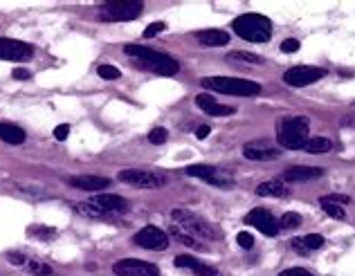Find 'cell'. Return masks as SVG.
<instances>
[{
	"mask_svg": "<svg viewBox=\"0 0 355 276\" xmlns=\"http://www.w3.org/2000/svg\"><path fill=\"white\" fill-rule=\"evenodd\" d=\"M124 54L130 56V59H133L135 63H139L142 68L160 74V77H175L180 70L175 59H171V56L162 54V52H157V50H151V47H146V45H137V43L124 45Z\"/></svg>",
	"mask_w": 355,
	"mask_h": 276,
	"instance_id": "cell-1",
	"label": "cell"
},
{
	"mask_svg": "<svg viewBox=\"0 0 355 276\" xmlns=\"http://www.w3.org/2000/svg\"><path fill=\"white\" fill-rule=\"evenodd\" d=\"M234 32L250 43H265L272 36V23L263 14H243L234 20Z\"/></svg>",
	"mask_w": 355,
	"mask_h": 276,
	"instance_id": "cell-2",
	"label": "cell"
},
{
	"mask_svg": "<svg viewBox=\"0 0 355 276\" xmlns=\"http://www.w3.org/2000/svg\"><path fill=\"white\" fill-rule=\"evenodd\" d=\"M202 88L211 92H220V95H232V97H256L261 92V86L256 81H247V79H232V77H207L202 79Z\"/></svg>",
	"mask_w": 355,
	"mask_h": 276,
	"instance_id": "cell-3",
	"label": "cell"
},
{
	"mask_svg": "<svg viewBox=\"0 0 355 276\" xmlns=\"http://www.w3.org/2000/svg\"><path fill=\"white\" fill-rule=\"evenodd\" d=\"M308 133H310V124L306 117H290L281 124L277 133V141L279 146L288 150H299L306 146L308 141Z\"/></svg>",
	"mask_w": 355,
	"mask_h": 276,
	"instance_id": "cell-4",
	"label": "cell"
},
{
	"mask_svg": "<svg viewBox=\"0 0 355 276\" xmlns=\"http://www.w3.org/2000/svg\"><path fill=\"white\" fill-rule=\"evenodd\" d=\"M171 218H173L178 225H182L189 236H193V238H198V240H220L223 238L220 231L216 229L214 225H209L207 220L193 216L187 209H173V211H171Z\"/></svg>",
	"mask_w": 355,
	"mask_h": 276,
	"instance_id": "cell-5",
	"label": "cell"
},
{
	"mask_svg": "<svg viewBox=\"0 0 355 276\" xmlns=\"http://www.w3.org/2000/svg\"><path fill=\"white\" fill-rule=\"evenodd\" d=\"M144 5L137 0H110L99 7V18L110 20V23H121V20H135L142 16Z\"/></svg>",
	"mask_w": 355,
	"mask_h": 276,
	"instance_id": "cell-6",
	"label": "cell"
},
{
	"mask_svg": "<svg viewBox=\"0 0 355 276\" xmlns=\"http://www.w3.org/2000/svg\"><path fill=\"white\" fill-rule=\"evenodd\" d=\"M117 180L124 184L137 186V189H162L166 186V175L153 171H142V168H126L117 173Z\"/></svg>",
	"mask_w": 355,
	"mask_h": 276,
	"instance_id": "cell-7",
	"label": "cell"
},
{
	"mask_svg": "<svg viewBox=\"0 0 355 276\" xmlns=\"http://www.w3.org/2000/svg\"><path fill=\"white\" fill-rule=\"evenodd\" d=\"M326 77V70L324 68H315V65H295L283 74V81L292 88H304L310 83H317L319 79Z\"/></svg>",
	"mask_w": 355,
	"mask_h": 276,
	"instance_id": "cell-8",
	"label": "cell"
},
{
	"mask_svg": "<svg viewBox=\"0 0 355 276\" xmlns=\"http://www.w3.org/2000/svg\"><path fill=\"white\" fill-rule=\"evenodd\" d=\"M184 173L191 175V177H200V180H205L207 184L223 186V189H229V186L234 184V182L225 175L223 168L214 166V164H196V166H187L184 168Z\"/></svg>",
	"mask_w": 355,
	"mask_h": 276,
	"instance_id": "cell-9",
	"label": "cell"
},
{
	"mask_svg": "<svg viewBox=\"0 0 355 276\" xmlns=\"http://www.w3.org/2000/svg\"><path fill=\"white\" fill-rule=\"evenodd\" d=\"M112 272L117 276H160L157 265L148 261H137V258H124V261H117L112 265Z\"/></svg>",
	"mask_w": 355,
	"mask_h": 276,
	"instance_id": "cell-10",
	"label": "cell"
},
{
	"mask_svg": "<svg viewBox=\"0 0 355 276\" xmlns=\"http://www.w3.org/2000/svg\"><path fill=\"white\" fill-rule=\"evenodd\" d=\"M133 243L144 249H155V252H160V249L169 247V236H166L160 227L148 225V227H142V229L133 236Z\"/></svg>",
	"mask_w": 355,
	"mask_h": 276,
	"instance_id": "cell-11",
	"label": "cell"
},
{
	"mask_svg": "<svg viewBox=\"0 0 355 276\" xmlns=\"http://www.w3.org/2000/svg\"><path fill=\"white\" fill-rule=\"evenodd\" d=\"M34 56V47L29 43L16 41V38H0V59L2 61H18L25 63Z\"/></svg>",
	"mask_w": 355,
	"mask_h": 276,
	"instance_id": "cell-12",
	"label": "cell"
},
{
	"mask_svg": "<svg viewBox=\"0 0 355 276\" xmlns=\"http://www.w3.org/2000/svg\"><path fill=\"white\" fill-rule=\"evenodd\" d=\"M243 220H245V225H252L259 231H263L265 236H277L279 234V220L268 211V209H261V207L252 209Z\"/></svg>",
	"mask_w": 355,
	"mask_h": 276,
	"instance_id": "cell-13",
	"label": "cell"
},
{
	"mask_svg": "<svg viewBox=\"0 0 355 276\" xmlns=\"http://www.w3.org/2000/svg\"><path fill=\"white\" fill-rule=\"evenodd\" d=\"M92 207L99 211V216H110V213H124L126 211V200L121 198V195H115V193H99L94 195L92 200Z\"/></svg>",
	"mask_w": 355,
	"mask_h": 276,
	"instance_id": "cell-14",
	"label": "cell"
},
{
	"mask_svg": "<svg viewBox=\"0 0 355 276\" xmlns=\"http://www.w3.org/2000/svg\"><path fill=\"white\" fill-rule=\"evenodd\" d=\"M324 171L319 166H290L283 171V184L292 182V184H299V182H313L317 177H322Z\"/></svg>",
	"mask_w": 355,
	"mask_h": 276,
	"instance_id": "cell-15",
	"label": "cell"
},
{
	"mask_svg": "<svg viewBox=\"0 0 355 276\" xmlns=\"http://www.w3.org/2000/svg\"><path fill=\"white\" fill-rule=\"evenodd\" d=\"M243 155L247 159H277L281 157V150L270 146L268 141H247L243 146Z\"/></svg>",
	"mask_w": 355,
	"mask_h": 276,
	"instance_id": "cell-16",
	"label": "cell"
},
{
	"mask_svg": "<svg viewBox=\"0 0 355 276\" xmlns=\"http://www.w3.org/2000/svg\"><path fill=\"white\" fill-rule=\"evenodd\" d=\"M196 104L198 108L202 110L205 115H211V117H229V115L236 113V108H232V106H225V104H218V101L214 99L211 95H198L196 97Z\"/></svg>",
	"mask_w": 355,
	"mask_h": 276,
	"instance_id": "cell-17",
	"label": "cell"
},
{
	"mask_svg": "<svg viewBox=\"0 0 355 276\" xmlns=\"http://www.w3.org/2000/svg\"><path fill=\"white\" fill-rule=\"evenodd\" d=\"M67 184L81 191H106L110 186V180L99 175H74V177H67Z\"/></svg>",
	"mask_w": 355,
	"mask_h": 276,
	"instance_id": "cell-18",
	"label": "cell"
},
{
	"mask_svg": "<svg viewBox=\"0 0 355 276\" xmlns=\"http://www.w3.org/2000/svg\"><path fill=\"white\" fill-rule=\"evenodd\" d=\"M173 263H175V267H187V270H191L196 276H223L216 267L205 265L202 261H198V258H193V256H178Z\"/></svg>",
	"mask_w": 355,
	"mask_h": 276,
	"instance_id": "cell-19",
	"label": "cell"
},
{
	"mask_svg": "<svg viewBox=\"0 0 355 276\" xmlns=\"http://www.w3.org/2000/svg\"><path fill=\"white\" fill-rule=\"evenodd\" d=\"M198 41L207 47H223L229 43V34L223 29H202L198 32Z\"/></svg>",
	"mask_w": 355,
	"mask_h": 276,
	"instance_id": "cell-20",
	"label": "cell"
},
{
	"mask_svg": "<svg viewBox=\"0 0 355 276\" xmlns=\"http://www.w3.org/2000/svg\"><path fill=\"white\" fill-rule=\"evenodd\" d=\"M292 247H295L299 254H308V252H313V249L324 247V236L308 234V236H304V238H295L292 240Z\"/></svg>",
	"mask_w": 355,
	"mask_h": 276,
	"instance_id": "cell-21",
	"label": "cell"
},
{
	"mask_svg": "<svg viewBox=\"0 0 355 276\" xmlns=\"http://www.w3.org/2000/svg\"><path fill=\"white\" fill-rule=\"evenodd\" d=\"M0 139H4L7 144H22L25 141V131L13 124H0Z\"/></svg>",
	"mask_w": 355,
	"mask_h": 276,
	"instance_id": "cell-22",
	"label": "cell"
},
{
	"mask_svg": "<svg viewBox=\"0 0 355 276\" xmlns=\"http://www.w3.org/2000/svg\"><path fill=\"white\" fill-rule=\"evenodd\" d=\"M256 193L259 195H277V198H281V195L288 193V189L281 180H270V182H263V184L256 186Z\"/></svg>",
	"mask_w": 355,
	"mask_h": 276,
	"instance_id": "cell-23",
	"label": "cell"
},
{
	"mask_svg": "<svg viewBox=\"0 0 355 276\" xmlns=\"http://www.w3.org/2000/svg\"><path fill=\"white\" fill-rule=\"evenodd\" d=\"M333 148V141L326 139V137H313V139L306 141L304 150L310 155H319V153H328Z\"/></svg>",
	"mask_w": 355,
	"mask_h": 276,
	"instance_id": "cell-24",
	"label": "cell"
},
{
	"mask_svg": "<svg viewBox=\"0 0 355 276\" xmlns=\"http://www.w3.org/2000/svg\"><path fill=\"white\" fill-rule=\"evenodd\" d=\"M171 234H173L182 245H187V247H191V249H205V245H202L200 240L193 238V236H189L184 229H178V227H173V229H171Z\"/></svg>",
	"mask_w": 355,
	"mask_h": 276,
	"instance_id": "cell-25",
	"label": "cell"
},
{
	"mask_svg": "<svg viewBox=\"0 0 355 276\" xmlns=\"http://www.w3.org/2000/svg\"><path fill=\"white\" fill-rule=\"evenodd\" d=\"M301 225V216L295 211H288L281 216V220H279V229H295V227Z\"/></svg>",
	"mask_w": 355,
	"mask_h": 276,
	"instance_id": "cell-26",
	"label": "cell"
},
{
	"mask_svg": "<svg viewBox=\"0 0 355 276\" xmlns=\"http://www.w3.org/2000/svg\"><path fill=\"white\" fill-rule=\"evenodd\" d=\"M27 234L36 236V238H43V240H49L56 236V229L54 227H40V225H31L29 229H27Z\"/></svg>",
	"mask_w": 355,
	"mask_h": 276,
	"instance_id": "cell-27",
	"label": "cell"
},
{
	"mask_svg": "<svg viewBox=\"0 0 355 276\" xmlns=\"http://www.w3.org/2000/svg\"><path fill=\"white\" fill-rule=\"evenodd\" d=\"M97 74L101 79H106V81H115V79H119V68H115V65H99Z\"/></svg>",
	"mask_w": 355,
	"mask_h": 276,
	"instance_id": "cell-28",
	"label": "cell"
},
{
	"mask_svg": "<svg viewBox=\"0 0 355 276\" xmlns=\"http://www.w3.org/2000/svg\"><path fill=\"white\" fill-rule=\"evenodd\" d=\"M229 59H234V61H245V63H256V65L263 63V59H261L259 54H250V52H232V54H229Z\"/></svg>",
	"mask_w": 355,
	"mask_h": 276,
	"instance_id": "cell-29",
	"label": "cell"
},
{
	"mask_svg": "<svg viewBox=\"0 0 355 276\" xmlns=\"http://www.w3.org/2000/svg\"><path fill=\"white\" fill-rule=\"evenodd\" d=\"M29 274H34V276H49L52 274V267L49 265H45V263H38V261H29Z\"/></svg>",
	"mask_w": 355,
	"mask_h": 276,
	"instance_id": "cell-30",
	"label": "cell"
},
{
	"mask_svg": "<svg viewBox=\"0 0 355 276\" xmlns=\"http://www.w3.org/2000/svg\"><path fill=\"white\" fill-rule=\"evenodd\" d=\"M322 204V209L328 213L331 218H337V220H342V218H346V213H344V209L340 207V204H333V202H319Z\"/></svg>",
	"mask_w": 355,
	"mask_h": 276,
	"instance_id": "cell-31",
	"label": "cell"
},
{
	"mask_svg": "<svg viewBox=\"0 0 355 276\" xmlns=\"http://www.w3.org/2000/svg\"><path fill=\"white\" fill-rule=\"evenodd\" d=\"M166 137H169V133H166V128H162V126L153 128V131L148 133V141H151V144H164Z\"/></svg>",
	"mask_w": 355,
	"mask_h": 276,
	"instance_id": "cell-32",
	"label": "cell"
},
{
	"mask_svg": "<svg viewBox=\"0 0 355 276\" xmlns=\"http://www.w3.org/2000/svg\"><path fill=\"white\" fill-rule=\"evenodd\" d=\"M164 29H166V25L160 23V20H157V23H151L146 29H144V38H153V36H157L160 32H164Z\"/></svg>",
	"mask_w": 355,
	"mask_h": 276,
	"instance_id": "cell-33",
	"label": "cell"
},
{
	"mask_svg": "<svg viewBox=\"0 0 355 276\" xmlns=\"http://www.w3.org/2000/svg\"><path fill=\"white\" fill-rule=\"evenodd\" d=\"M236 243L241 245L243 249H252V247H254V236L247 234V231H241V234L236 236Z\"/></svg>",
	"mask_w": 355,
	"mask_h": 276,
	"instance_id": "cell-34",
	"label": "cell"
},
{
	"mask_svg": "<svg viewBox=\"0 0 355 276\" xmlns=\"http://www.w3.org/2000/svg\"><path fill=\"white\" fill-rule=\"evenodd\" d=\"M319 202H333V204H340V207H342V204H349L351 202V198H349V195H337V193H333V195H326V198H319Z\"/></svg>",
	"mask_w": 355,
	"mask_h": 276,
	"instance_id": "cell-35",
	"label": "cell"
},
{
	"mask_svg": "<svg viewBox=\"0 0 355 276\" xmlns=\"http://www.w3.org/2000/svg\"><path fill=\"white\" fill-rule=\"evenodd\" d=\"M301 47V43L297 41V38H286V41L281 43V52H286V54H292V52H297Z\"/></svg>",
	"mask_w": 355,
	"mask_h": 276,
	"instance_id": "cell-36",
	"label": "cell"
},
{
	"mask_svg": "<svg viewBox=\"0 0 355 276\" xmlns=\"http://www.w3.org/2000/svg\"><path fill=\"white\" fill-rule=\"evenodd\" d=\"M67 135H70V126H67V124H61V126L54 128V137H56L58 141H65Z\"/></svg>",
	"mask_w": 355,
	"mask_h": 276,
	"instance_id": "cell-37",
	"label": "cell"
},
{
	"mask_svg": "<svg viewBox=\"0 0 355 276\" xmlns=\"http://www.w3.org/2000/svg\"><path fill=\"white\" fill-rule=\"evenodd\" d=\"M279 276H313L308 270H301V267H292V270H286L281 272Z\"/></svg>",
	"mask_w": 355,
	"mask_h": 276,
	"instance_id": "cell-38",
	"label": "cell"
},
{
	"mask_svg": "<svg viewBox=\"0 0 355 276\" xmlns=\"http://www.w3.org/2000/svg\"><path fill=\"white\" fill-rule=\"evenodd\" d=\"M11 77L13 79H18V81H27L29 79V70H25V68H16L11 72Z\"/></svg>",
	"mask_w": 355,
	"mask_h": 276,
	"instance_id": "cell-39",
	"label": "cell"
},
{
	"mask_svg": "<svg viewBox=\"0 0 355 276\" xmlns=\"http://www.w3.org/2000/svg\"><path fill=\"white\" fill-rule=\"evenodd\" d=\"M7 261L11 263V265H22V263H25V256H22L20 252H11V254L7 256Z\"/></svg>",
	"mask_w": 355,
	"mask_h": 276,
	"instance_id": "cell-40",
	"label": "cell"
},
{
	"mask_svg": "<svg viewBox=\"0 0 355 276\" xmlns=\"http://www.w3.org/2000/svg\"><path fill=\"white\" fill-rule=\"evenodd\" d=\"M209 133H211V128L207 126V124H202V126L196 128V137H198V139H205V137H209Z\"/></svg>",
	"mask_w": 355,
	"mask_h": 276,
	"instance_id": "cell-41",
	"label": "cell"
},
{
	"mask_svg": "<svg viewBox=\"0 0 355 276\" xmlns=\"http://www.w3.org/2000/svg\"><path fill=\"white\" fill-rule=\"evenodd\" d=\"M353 106H355V101H353Z\"/></svg>",
	"mask_w": 355,
	"mask_h": 276,
	"instance_id": "cell-42",
	"label": "cell"
}]
</instances>
